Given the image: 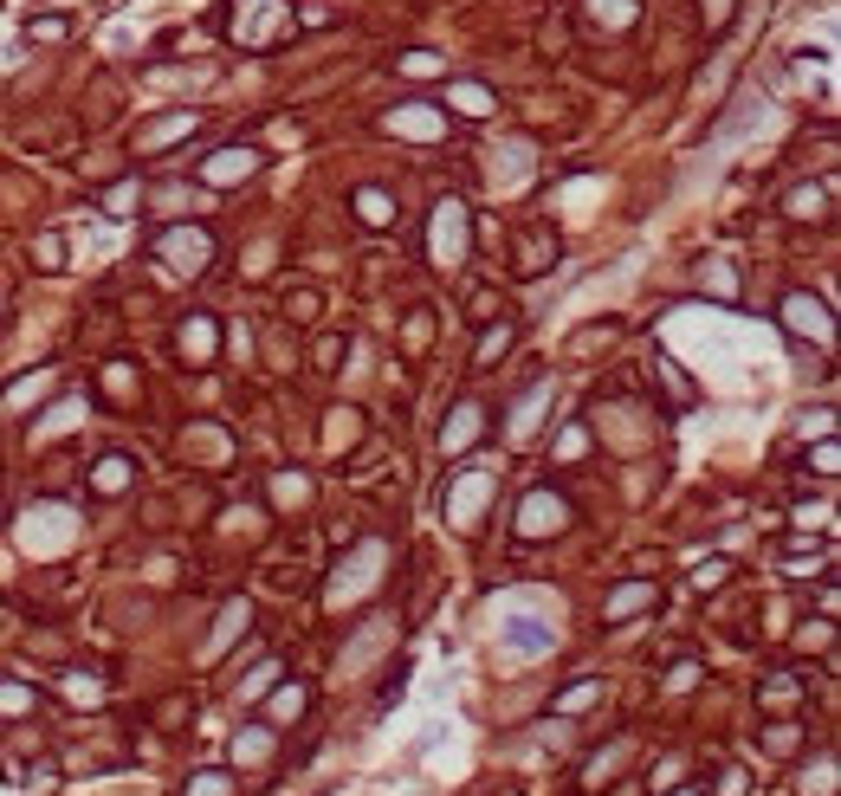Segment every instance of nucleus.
Returning a JSON list of instances; mask_svg holds the SVG:
<instances>
[{
    "mask_svg": "<svg viewBox=\"0 0 841 796\" xmlns=\"http://www.w3.org/2000/svg\"><path fill=\"white\" fill-rule=\"evenodd\" d=\"M492 492H499V473H492V466H460V473L447 479V499H440L447 525H453V531H473Z\"/></svg>",
    "mask_w": 841,
    "mask_h": 796,
    "instance_id": "1",
    "label": "nucleus"
},
{
    "mask_svg": "<svg viewBox=\"0 0 841 796\" xmlns=\"http://www.w3.org/2000/svg\"><path fill=\"white\" fill-rule=\"evenodd\" d=\"M59 693L72 699V706H104V680L98 674H78V667H72V674H59Z\"/></svg>",
    "mask_w": 841,
    "mask_h": 796,
    "instance_id": "27",
    "label": "nucleus"
},
{
    "mask_svg": "<svg viewBox=\"0 0 841 796\" xmlns=\"http://www.w3.org/2000/svg\"><path fill=\"white\" fill-rule=\"evenodd\" d=\"M654 369H660V382L673 389V402H693V382L680 376V363H673V356H654Z\"/></svg>",
    "mask_w": 841,
    "mask_h": 796,
    "instance_id": "38",
    "label": "nucleus"
},
{
    "mask_svg": "<svg viewBox=\"0 0 841 796\" xmlns=\"http://www.w3.org/2000/svg\"><path fill=\"white\" fill-rule=\"evenodd\" d=\"M796 674H770V686H764V706H796Z\"/></svg>",
    "mask_w": 841,
    "mask_h": 796,
    "instance_id": "41",
    "label": "nucleus"
},
{
    "mask_svg": "<svg viewBox=\"0 0 841 796\" xmlns=\"http://www.w3.org/2000/svg\"><path fill=\"white\" fill-rule=\"evenodd\" d=\"M505 648H512V654H537V648H550V628H544V622H531V615H525V622H512V635H505Z\"/></svg>",
    "mask_w": 841,
    "mask_h": 796,
    "instance_id": "31",
    "label": "nucleus"
},
{
    "mask_svg": "<svg viewBox=\"0 0 841 796\" xmlns=\"http://www.w3.org/2000/svg\"><path fill=\"white\" fill-rule=\"evenodd\" d=\"M796 790L803 796H835V751H816V764H803Z\"/></svg>",
    "mask_w": 841,
    "mask_h": 796,
    "instance_id": "23",
    "label": "nucleus"
},
{
    "mask_svg": "<svg viewBox=\"0 0 841 796\" xmlns=\"http://www.w3.org/2000/svg\"><path fill=\"white\" fill-rule=\"evenodd\" d=\"M136 195H143V188H136V182H117V188H104V208H110V214H117V221H123V214L136 208Z\"/></svg>",
    "mask_w": 841,
    "mask_h": 796,
    "instance_id": "43",
    "label": "nucleus"
},
{
    "mask_svg": "<svg viewBox=\"0 0 841 796\" xmlns=\"http://www.w3.org/2000/svg\"><path fill=\"white\" fill-rule=\"evenodd\" d=\"M246 628H253V602H246V596L220 602V615H214V635L201 641V661H220V648H227V641H240Z\"/></svg>",
    "mask_w": 841,
    "mask_h": 796,
    "instance_id": "11",
    "label": "nucleus"
},
{
    "mask_svg": "<svg viewBox=\"0 0 841 796\" xmlns=\"http://www.w3.org/2000/svg\"><path fill=\"white\" fill-rule=\"evenodd\" d=\"M33 686H7V680H0V712H33Z\"/></svg>",
    "mask_w": 841,
    "mask_h": 796,
    "instance_id": "46",
    "label": "nucleus"
},
{
    "mask_svg": "<svg viewBox=\"0 0 841 796\" xmlns=\"http://www.w3.org/2000/svg\"><path fill=\"white\" fill-rule=\"evenodd\" d=\"M382 570H389V544H356L350 564H337V576H330L324 602H330V609H343V602H363L369 589L382 583Z\"/></svg>",
    "mask_w": 841,
    "mask_h": 796,
    "instance_id": "2",
    "label": "nucleus"
},
{
    "mask_svg": "<svg viewBox=\"0 0 841 796\" xmlns=\"http://www.w3.org/2000/svg\"><path fill=\"white\" fill-rule=\"evenodd\" d=\"M505 350H512V324H492V331L479 337V350H473V369H492Z\"/></svg>",
    "mask_w": 841,
    "mask_h": 796,
    "instance_id": "32",
    "label": "nucleus"
},
{
    "mask_svg": "<svg viewBox=\"0 0 841 796\" xmlns=\"http://www.w3.org/2000/svg\"><path fill=\"white\" fill-rule=\"evenodd\" d=\"M628 751H634V738H615L609 751H596V758L583 764V784H589V790H602V784H609V777H615V764L628 758Z\"/></svg>",
    "mask_w": 841,
    "mask_h": 796,
    "instance_id": "21",
    "label": "nucleus"
},
{
    "mask_svg": "<svg viewBox=\"0 0 841 796\" xmlns=\"http://www.w3.org/2000/svg\"><path fill=\"white\" fill-rule=\"evenodd\" d=\"M156 259L169 272H182V279H195V272H208L214 266V233L208 227H169L156 240Z\"/></svg>",
    "mask_w": 841,
    "mask_h": 796,
    "instance_id": "5",
    "label": "nucleus"
},
{
    "mask_svg": "<svg viewBox=\"0 0 841 796\" xmlns=\"http://www.w3.org/2000/svg\"><path fill=\"white\" fill-rule=\"evenodd\" d=\"M447 104H453V111H460V117H492V111H499V98H492V85H479V78H453V85H447Z\"/></svg>",
    "mask_w": 841,
    "mask_h": 796,
    "instance_id": "14",
    "label": "nucleus"
},
{
    "mask_svg": "<svg viewBox=\"0 0 841 796\" xmlns=\"http://www.w3.org/2000/svg\"><path fill=\"white\" fill-rule=\"evenodd\" d=\"M764 751H770V758H796V751H803V725H796V719L764 725Z\"/></svg>",
    "mask_w": 841,
    "mask_h": 796,
    "instance_id": "29",
    "label": "nucleus"
},
{
    "mask_svg": "<svg viewBox=\"0 0 841 796\" xmlns=\"http://www.w3.org/2000/svg\"><path fill=\"white\" fill-rule=\"evenodd\" d=\"M809 466H816V479H835V466H841V447L829 441V434L816 441V454H809Z\"/></svg>",
    "mask_w": 841,
    "mask_h": 796,
    "instance_id": "42",
    "label": "nucleus"
},
{
    "mask_svg": "<svg viewBox=\"0 0 841 796\" xmlns=\"http://www.w3.org/2000/svg\"><path fill=\"white\" fill-rule=\"evenodd\" d=\"M292 33V7L285 0H233V39L240 46H272V39Z\"/></svg>",
    "mask_w": 841,
    "mask_h": 796,
    "instance_id": "4",
    "label": "nucleus"
},
{
    "mask_svg": "<svg viewBox=\"0 0 841 796\" xmlns=\"http://www.w3.org/2000/svg\"><path fill=\"white\" fill-rule=\"evenodd\" d=\"M673 796H706V790H693V784H686V790H673Z\"/></svg>",
    "mask_w": 841,
    "mask_h": 796,
    "instance_id": "53",
    "label": "nucleus"
},
{
    "mask_svg": "<svg viewBox=\"0 0 841 796\" xmlns=\"http://www.w3.org/2000/svg\"><path fill=\"white\" fill-rule=\"evenodd\" d=\"M699 292H712V298H738V272L725 266V259H699Z\"/></svg>",
    "mask_w": 841,
    "mask_h": 796,
    "instance_id": "28",
    "label": "nucleus"
},
{
    "mask_svg": "<svg viewBox=\"0 0 841 796\" xmlns=\"http://www.w3.org/2000/svg\"><path fill=\"white\" fill-rule=\"evenodd\" d=\"M660 602V589H654V576H634V583H615L609 596H602V622H628V615H641V609H654Z\"/></svg>",
    "mask_w": 841,
    "mask_h": 796,
    "instance_id": "10",
    "label": "nucleus"
},
{
    "mask_svg": "<svg viewBox=\"0 0 841 796\" xmlns=\"http://www.w3.org/2000/svg\"><path fill=\"white\" fill-rule=\"evenodd\" d=\"M466 246H473V221H466V201H440L434 221H427V253L440 272L466 266Z\"/></svg>",
    "mask_w": 841,
    "mask_h": 796,
    "instance_id": "3",
    "label": "nucleus"
},
{
    "mask_svg": "<svg viewBox=\"0 0 841 796\" xmlns=\"http://www.w3.org/2000/svg\"><path fill=\"white\" fill-rule=\"evenodd\" d=\"M744 784H751V777H744L738 764H725V771H719V796H744Z\"/></svg>",
    "mask_w": 841,
    "mask_h": 796,
    "instance_id": "51",
    "label": "nucleus"
},
{
    "mask_svg": "<svg viewBox=\"0 0 841 796\" xmlns=\"http://www.w3.org/2000/svg\"><path fill=\"white\" fill-rule=\"evenodd\" d=\"M259 169H266V156H259L253 143H227V149H214V156L201 162V182H208V188H233V182H253Z\"/></svg>",
    "mask_w": 841,
    "mask_h": 796,
    "instance_id": "8",
    "label": "nucleus"
},
{
    "mask_svg": "<svg viewBox=\"0 0 841 796\" xmlns=\"http://www.w3.org/2000/svg\"><path fill=\"white\" fill-rule=\"evenodd\" d=\"M589 33H628L634 26V0H589Z\"/></svg>",
    "mask_w": 841,
    "mask_h": 796,
    "instance_id": "20",
    "label": "nucleus"
},
{
    "mask_svg": "<svg viewBox=\"0 0 841 796\" xmlns=\"http://www.w3.org/2000/svg\"><path fill=\"white\" fill-rule=\"evenodd\" d=\"M272 758V725H246L233 738V764H266Z\"/></svg>",
    "mask_w": 841,
    "mask_h": 796,
    "instance_id": "25",
    "label": "nucleus"
},
{
    "mask_svg": "<svg viewBox=\"0 0 841 796\" xmlns=\"http://www.w3.org/2000/svg\"><path fill=\"white\" fill-rule=\"evenodd\" d=\"M78 415H85V402H59V408H52L46 421H39V441H52V434H65V428H72Z\"/></svg>",
    "mask_w": 841,
    "mask_h": 796,
    "instance_id": "37",
    "label": "nucleus"
},
{
    "mask_svg": "<svg viewBox=\"0 0 841 796\" xmlns=\"http://www.w3.org/2000/svg\"><path fill=\"white\" fill-rule=\"evenodd\" d=\"M550 259H557V240H550L544 227H537V233H525V240H518V272H544Z\"/></svg>",
    "mask_w": 841,
    "mask_h": 796,
    "instance_id": "26",
    "label": "nucleus"
},
{
    "mask_svg": "<svg viewBox=\"0 0 841 796\" xmlns=\"http://www.w3.org/2000/svg\"><path fill=\"white\" fill-rule=\"evenodd\" d=\"M175 350H182L188 363H214V350H220V331H214V318H188L182 331H175Z\"/></svg>",
    "mask_w": 841,
    "mask_h": 796,
    "instance_id": "15",
    "label": "nucleus"
},
{
    "mask_svg": "<svg viewBox=\"0 0 841 796\" xmlns=\"http://www.w3.org/2000/svg\"><path fill=\"white\" fill-rule=\"evenodd\" d=\"M240 784H233V771H195L182 784V796H233Z\"/></svg>",
    "mask_w": 841,
    "mask_h": 796,
    "instance_id": "34",
    "label": "nucleus"
},
{
    "mask_svg": "<svg viewBox=\"0 0 841 796\" xmlns=\"http://www.w3.org/2000/svg\"><path fill=\"white\" fill-rule=\"evenodd\" d=\"M389 130H395V136H415V143H427V136H440V130H447V117H440L434 104H402V111L389 117Z\"/></svg>",
    "mask_w": 841,
    "mask_h": 796,
    "instance_id": "17",
    "label": "nucleus"
},
{
    "mask_svg": "<svg viewBox=\"0 0 841 796\" xmlns=\"http://www.w3.org/2000/svg\"><path fill=\"white\" fill-rule=\"evenodd\" d=\"M350 208H356V221H363V227H395V195H389V188H376V182L356 188Z\"/></svg>",
    "mask_w": 841,
    "mask_h": 796,
    "instance_id": "18",
    "label": "nucleus"
},
{
    "mask_svg": "<svg viewBox=\"0 0 841 796\" xmlns=\"http://www.w3.org/2000/svg\"><path fill=\"white\" fill-rule=\"evenodd\" d=\"M550 395H557V382H550V376H537L531 389L512 402V415H505V421H512V428H505V441H531V434H537V421H544V408H550Z\"/></svg>",
    "mask_w": 841,
    "mask_h": 796,
    "instance_id": "9",
    "label": "nucleus"
},
{
    "mask_svg": "<svg viewBox=\"0 0 841 796\" xmlns=\"http://www.w3.org/2000/svg\"><path fill=\"white\" fill-rule=\"evenodd\" d=\"M783 214H790V221H822V214H829V188H822V182H796L790 195H783Z\"/></svg>",
    "mask_w": 841,
    "mask_h": 796,
    "instance_id": "19",
    "label": "nucleus"
},
{
    "mask_svg": "<svg viewBox=\"0 0 841 796\" xmlns=\"http://www.w3.org/2000/svg\"><path fill=\"white\" fill-rule=\"evenodd\" d=\"M195 130H201V111H182V117L156 123V130H143V136H136V149H162V143H175V136H195Z\"/></svg>",
    "mask_w": 841,
    "mask_h": 796,
    "instance_id": "22",
    "label": "nucleus"
},
{
    "mask_svg": "<svg viewBox=\"0 0 841 796\" xmlns=\"http://www.w3.org/2000/svg\"><path fill=\"white\" fill-rule=\"evenodd\" d=\"M777 318H783V331L790 337H809L816 350H829V337H835V324H829V298H816V292H790L777 305Z\"/></svg>",
    "mask_w": 841,
    "mask_h": 796,
    "instance_id": "6",
    "label": "nucleus"
},
{
    "mask_svg": "<svg viewBox=\"0 0 841 796\" xmlns=\"http://www.w3.org/2000/svg\"><path fill=\"white\" fill-rule=\"evenodd\" d=\"M699 13H706V26H712V33H719V26L732 20V0H699Z\"/></svg>",
    "mask_w": 841,
    "mask_h": 796,
    "instance_id": "49",
    "label": "nucleus"
},
{
    "mask_svg": "<svg viewBox=\"0 0 841 796\" xmlns=\"http://www.w3.org/2000/svg\"><path fill=\"white\" fill-rule=\"evenodd\" d=\"M402 72H408V78H440L447 65H440V52H408V59H402Z\"/></svg>",
    "mask_w": 841,
    "mask_h": 796,
    "instance_id": "44",
    "label": "nucleus"
},
{
    "mask_svg": "<svg viewBox=\"0 0 841 796\" xmlns=\"http://www.w3.org/2000/svg\"><path fill=\"white\" fill-rule=\"evenodd\" d=\"M330 20H337V13H330V7H324V0H305V13H298V20H292V26H330Z\"/></svg>",
    "mask_w": 841,
    "mask_h": 796,
    "instance_id": "48",
    "label": "nucleus"
},
{
    "mask_svg": "<svg viewBox=\"0 0 841 796\" xmlns=\"http://www.w3.org/2000/svg\"><path fill=\"white\" fill-rule=\"evenodd\" d=\"M596 699H602V680H576V686H563V693H557V706H550V712L570 719V712H589Z\"/></svg>",
    "mask_w": 841,
    "mask_h": 796,
    "instance_id": "30",
    "label": "nucleus"
},
{
    "mask_svg": "<svg viewBox=\"0 0 841 796\" xmlns=\"http://www.w3.org/2000/svg\"><path fill=\"white\" fill-rule=\"evenodd\" d=\"M130 479H136V460H130V454H104L98 466H91V492H98V499L130 492Z\"/></svg>",
    "mask_w": 841,
    "mask_h": 796,
    "instance_id": "16",
    "label": "nucleus"
},
{
    "mask_svg": "<svg viewBox=\"0 0 841 796\" xmlns=\"http://www.w3.org/2000/svg\"><path fill=\"white\" fill-rule=\"evenodd\" d=\"M52 382H59V376H52V369H33V376H20V382H13V389H7V408H26V402H39V395H46Z\"/></svg>",
    "mask_w": 841,
    "mask_h": 796,
    "instance_id": "33",
    "label": "nucleus"
},
{
    "mask_svg": "<svg viewBox=\"0 0 841 796\" xmlns=\"http://www.w3.org/2000/svg\"><path fill=\"white\" fill-rule=\"evenodd\" d=\"M563 525H570V499H563V492H550V486L525 492V505H518V538H550V531H563Z\"/></svg>",
    "mask_w": 841,
    "mask_h": 796,
    "instance_id": "7",
    "label": "nucleus"
},
{
    "mask_svg": "<svg viewBox=\"0 0 841 796\" xmlns=\"http://www.w3.org/2000/svg\"><path fill=\"white\" fill-rule=\"evenodd\" d=\"M667 686H673V693H686V686H699V661H680V667H673V674H667Z\"/></svg>",
    "mask_w": 841,
    "mask_h": 796,
    "instance_id": "50",
    "label": "nucleus"
},
{
    "mask_svg": "<svg viewBox=\"0 0 841 796\" xmlns=\"http://www.w3.org/2000/svg\"><path fill=\"white\" fill-rule=\"evenodd\" d=\"M356 421H363L356 408H330V447H350L356 441Z\"/></svg>",
    "mask_w": 841,
    "mask_h": 796,
    "instance_id": "40",
    "label": "nucleus"
},
{
    "mask_svg": "<svg viewBox=\"0 0 841 796\" xmlns=\"http://www.w3.org/2000/svg\"><path fill=\"white\" fill-rule=\"evenodd\" d=\"M272 499H279V505H305L311 499V479L305 473H279V479H272Z\"/></svg>",
    "mask_w": 841,
    "mask_h": 796,
    "instance_id": "35",
    "label": "nucleus"
},
{
    "mask_svg": "<svg viewBox=\"0 0 841 796\" xmlns=\"http://www.w3.org/2000/svg\"><path fill=\"white\" fill-rule=\"evenodd\" d=\"M583 447H589V434H583V428H570V434H563V441H557V454H563V460H576V454H583Z\"/></svg>",
    "mask_w": 841,
    "mask_h": 796,
    "instance_id": "52",
    "label": "nucleus"
},
{
    "mask_svg": "<svg viewBox=\"0 0 841 796\" xmlns=\"http://www.w3.org/2000/svg\"><path fill=\"white\" fill-rule=\"evenodd\" d=\"M389 628H395V622H382V615H376V622H363V628H356V641H350V648H343L337 674H343V680H350V674H363V667L376 661L382 648H389Z\"/></svg>",
    "mask_w": 841,
    "mask_h": 796,
    "instance_id": "12",
    "label": "nucleus"
},
{
    "mask_svg": "<svg viewBox=\"0 0 841 796\" xmlns=\"http://www.w3.org/2000/svg\"><path fill=\"white\" fill-rule=\"evenodd\" d=\"M479 434H486V408H479V402H460V408L447 415V428H440V454H466Z\"/></svg>",
    "mask_w": 841,
    "mask_h": 796,
    "instance_id": "13",
    "label": "nucleus"
},
{
    "mask_svg": "<svg viewBox=\"0 0 841 796\" xmlns=\"http://www.w3.org/2000/svg\"><path fill=\"white\" fill-rule=\"evenodd\" d=\"M65 33H72V20H59V13H46V20H33V26H26V39H39V46H59Z\"/></svg>",
    "mask_w": 841,
    "mask_h": 796,
    "instance_id": "39",
    "label": "nucleus"
},
{
    "mask_svg": "<svg viewBox=\"0 0 841 796\" xmlns=\"http://www.w3.org/2000/svg\"><path fill=\"white\" fill-rule=\"evenodd\" d=\"M33 253H39V266H46V272H59V259H65V240H59V233H39V240H33Z\"/></svg>",
    "mask_w": 841,
    "mask_h": 796,
    "instance_id": "47",
    "label": "nucleus"
},
{
    "mask_svg": "<svg viewBox=\"0 0 841 796\" xmlns=\"http://www.w3.org/2000/svg\"><path fill=\"white\" fill-rule=\"evenodd\" d=\"M272 680H279V661H266V667H253V674H246L240 686H233V693H240V699H266V693H272Z\"/></svg>",
    "mask_w": 841,
    "mask_h": 796,
    "instance_id": "36",
    "label": "nucleus"
},
{
    "mask_svg": "<svg viewBox=\"0 0 841 796\" xmlns=\"http://www.w3.org/2000/svg\"><path fill=\"white\" fill-rule=\"evenodd\" d=\"M305 706H311V686H298V680H292V686H272V706H266V719H272V725H285V719H298Z\"/></svg>",
    "mask_w": 841,
    "mask_h": 796,
    "instance_id": "24",
    "label": "nucleus"
},
{
    "mask_svg": "<svg viewBox=\"0 0 841 796\" xmlns=\"http://www.w3.org/2000/svg\"><path fill=\"white\" fill-rule=\"evenodd\" d=\"M615 796H641V790H615Z\"/></svg>",
    "mask_w": 841,
    "mask_h": 796,
    "instance_id": "54",
    "label": "nucleus"
},
{
    "mask_svg": "<svg viewBox=\"0 0 841 796\" xmlns=\"http://www.w3.org/2000/svg\"><path fill=\"white\" fill-rule=\"evenodd\" d=\"M725 576H732V564H725V557H706V564L693 570V589H719Z\"/></svg>",
    "mask_w": 841,
    "mask_h": 796,
    "instance_id": "45",
    "label": "nucleus"
}]
</instances>
